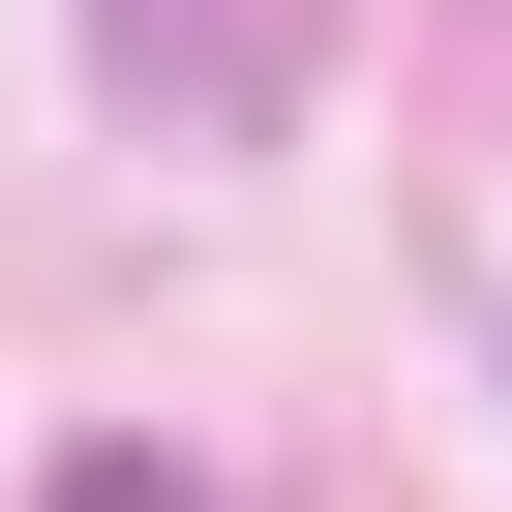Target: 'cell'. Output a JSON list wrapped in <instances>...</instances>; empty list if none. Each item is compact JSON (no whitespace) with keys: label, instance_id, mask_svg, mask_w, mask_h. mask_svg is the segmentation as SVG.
Listing matches in <instances>:
<instances>
[{"label":"cell","instance_id":"cell-1","mask_svg":"<svg viewBox=\"0 0 512 512\" xmlns=\"http://www.w3.org/2000/svg\"><path fill=\"white\" fill-rule=\"evenodd\" d=\"M91 61H121V121L241 151V121H302V61H332V0H91Z\"/></svg>","mask_w":512,"mask_h":512},{"label":"cell","instance_id":"cell-2","mask_svg":"<svg viewBox=\"0 0 512 512\" xmlns=\"http://www.w3.org/2000/svg\"><path fill=\"white\" fill-rule=\"evenodd\" d=\"M61 512H211V482H181V452H61Z\"/></svg>","mask_w":512,"mask_h":512}]
</instances>
